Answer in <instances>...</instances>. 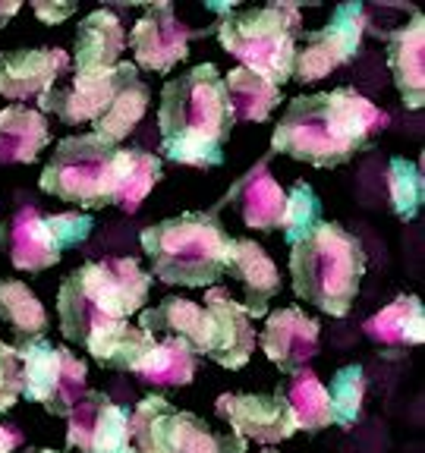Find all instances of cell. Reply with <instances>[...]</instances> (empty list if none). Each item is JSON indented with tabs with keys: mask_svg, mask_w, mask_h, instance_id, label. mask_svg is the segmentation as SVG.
Segmentation results:
<instances>
[{
	"mask_svg": "<svg viewBox=\"0 0 425 453\" xmlns=\"http://www.w3.org/2000/svg\"><path fill=\"white\" fill-rule=\"evenodd\" d=\"M0 319L7 321L16 340L44 337V331L50 325L42 299L22 280H0Z\"/></svg>",
	"mask_w": 425,
	"mask_h": 453,
	"instance_id": "obj_31",
	"label": "cell"
},
{
	"mask_svg": "<svg viewBox=\"0 0 425 453\" xmlns=\"http://www.w3.org/2000/svg\"><path fill=\"white\" fill-rule=\"evenodd\" d=\"M202 309L208 315V334H205L202 356L218 362L220 368H230V372L243 368L255 349L252 319H249L246 311H243V305L224 287H208Z\"/></svg>",
	"mask_w": 425,
	"mask_h": 453,
	"instance_id": "obj_14",
	"label": "cell"
},
{
	"mask_svg": "<svg viewBox=\"0 0 425 453\" xmlns=\"http://www.w3.org/2000/svg\"><path fill=\"white\" fill-rule=\"evenodd\" d=\"M16 353L22 362V396L42 403L50 416H70L82 400L89 365L70 347H54L44 337L16 340Z\"/></svg>",
	"mask_w": 425,
	"mask_h": 453,
	"instance_id": "obj_9",
	"label": "cell"
},
{
	"mask_svg": "<svg viewBox=\"0 0 425 453\" xmlns=\"http://www.w3.org/2000/svg\"><path fill=\"white\" fill-rule=\"evenodd\" d=\"M161 180V157L142 149H117L113 157V183H111V205L123 211H139L151 189Z\"/></svg>",
	"mask_w": 425,
	"mask_h": 453,
	"instance_id": "obj_26",
	"label": "cell"
},
{
	"mask_svg": "<svg viewBox=\"0 0 425 453\" xmlns=\"http://www.w3.org/2000/svg\"><path fill=\"white\" fill-rule=\"evenodd\" d=\"M274 394L287 403V412L293 418L297 432H321L331 425V403H328V388L319 381L312 368H299L283 384H277Z\"/></svg>",
	"mask_w": 425,
	"mask_h": 453,
	"instance_id": "obj_27",
	"label": "cell"
},
{
	"mask_svg": "<svg viewBox=\"0 0 425 453\" xmlns=\"http://www.w3.org/2000/svg\"><path fill=\"white\" fill-rule=\"evenodd\" d=\"M133 375L151 388H186L196 378V353L177 337L155 340Z\"/></svg>",
	"mask_w": 425,
	"mask_h": 453,
	"instance_id": "obj_29",
	"label": "cell"
},
{
	"mask_svg": "<svg viewBox=\"0 0 425 453\" xmlns=\"http://www.w3.org/2000/svg\"><path fill=\"white\" fill-rule=\"evenodd\" d=\"M151 274L135 258L89 262L64 277L57 290L60 334L70 343H82L95 321H127L149 299Z\"/></svg>",
	"mask_w": 425,
	"mask_h": 453,
	"instance_id": "obj_3",
	"label": "cell"
},
{
	"mask_svg": "<svg viewBox=\"0 0 425 453\" xmlns=\"http://www.w3.org/2000/svg\"><path fill=\"white\" fill-rule=\"evenodd\" d=\"M50 133L44 113L26 104L0 111V164H32L48 149Z\"/></svg>",
	"mask_w": 425,
	"mask_h": 453,
	"instance_id": "obj_25",
	"label": "cell"
},
{
	"mask_svg": "<svg viewBox=\"0 0 425 453\" xmlns=\"http://www.w3.org/2000/svg\"><path fill=\"white\" fill-rule=\"evenodd\" d=\"M139 327L145 334H164V337L183 340L186 347L196 356H202L205 349V334H208V315L205 309L192 299L183 296H167L155 305V309H142Z\"/></svg>",
	"mask_w": 425,
	"mask_h": 453,
	"instance_id": "obj_24",
	"label": "cell"
},
{
	"mask_svg": "<svg viewBox=\"0 0 425 453\" xmlns=\"http://www.w3.org/2000/svg\"><path fill=\"white\" fill-rule=\"evenodd\" d=\"M70 66L64 48H19L0 54V98H42Z\"/></svg>",
	"mask_w": 425,
	"mask_h": 453,
	"instance_id": "obj_18",
	"label": "cell"
},
{
	"mask_svg": "<svg viewBox=\"0 0 425 453\" xmlns=\"http://www.w3.org/2000/svg\"><path fill=\"white\" fill-rule=\"evenodd\" d=\"M321 224V198L319 192L312 189L309 183H297L290 192H287V202H283V240L287 246H297L299 240L315 230Z\"/></svg>",
	"mask_w": 425,
	"mask_h": 453,
	"instance_id": "obj_35",
	"label": "cell"
},
{
	"mask_svg": "<svg viewBox=\"0 0 425 453\" xmlns=\"http://www.w3.org/2000/svg\"><path fill=\"white\" fill-rule=\"evenodd\" d=\"M366 337L384 349H410L419 347L425 340V309L416 293H404L390 305L375 311L372 319L362 325Z\"/></svg>",
	"mask_w": 425,
	"mask_h": 453,
	"instance_id": "obj_23",
	"label": "cell"
},
{
	"mask_svg": "<svg viewBox=\"0 0 425 453\" xmlns=\"http://www.w3.org/2000/svg\"><path fill=\"white\" fill-rule=\"evenodd\" d=\"M299 35H303V13L297 4L287 0L252 10H227L224 19L218 22L220 48L236 57L243 70H252L277 88L293 79Z\"/></svg>",
	"mask_w": 425,
	"mask_h": 453,
	"instance_id": "obj_6",
	"label": "cell"
},
{
	"mask_svg": "<svg viewBox=\"0 0 425 453\" xmlns=\"http://www.w3.org/2000/svg\"><path fill=\"white\" fill-rule=\"evenodd\" d=\"M388 70L404 104L419 111L425 101V19L419 10L413 13L410 26L388 35Z\"/></svg>",
	"mask_w": 425,
	"mask_h": 453,
	"instance_id": "obj_20",
	"label": "cell"
},
{
	"mask_svg": "<svg viewBox=\"0 0 425 453\" xmlns=\"http://www.w3.org/2000/svg\"><path fill=\"white\" fill-rule=\"evenodd\" d=\"M167 453H246L249 444L230 432H214L205 418L183 410H170L164 422Z\"/></svg>",
	"mask_w": 425,
	"mask_h": 453,
	"instance_id": "obj_28",
	"label": "cell"
},
{
	"mask_svg": "<svg viewBox=\"0 0 425 453\" xmlns=\"http://www.w3.org/2000/svg\"><path fill=\"white\" fill-rule=\"evenodd\" d=\"M92 226L95 220L82 211L44 214L35 205H22L0 226V246L10 255L13 268L38 274L54 268L66 249L89 240Z\"/></svg>",
	"mask_w": 425,
	"mask_h": 453,
	"instance_id": "obj_8",
	"label": "cell"
},
{
	"mask_svg": "<svg viewBox=\"0 0 425 453\" xmlns=\"http://www.w3.org/2000/svg\"><path fill=\"white\" fill-rule=\"evenodd\" d=\"M214 412L230 425V434L246 444H281L297 434L281 394H220Z\"/></svg>",
	"mask_w": 425,
	"mask_h": 453,
	"instance_id": "obj_15",
	"label": "cell"
},
{
	"mask_svg": "<svg viewBox=\"0 0 425 453\" xmlns=\"http://www.w3.org/2000/svg\"><path fill=\"white\" fill-rule=\"evenodd\" d=\"M227 274L240 280L243 311H246L249 319H265L268 315V303L281 293V271L271 262V255L252 240H230Z\"/></svg>",
	"mask_w": 425,
	"mask_h": 453,
	"instance_id": "obj_19",
	"label": "cell"
},
{
	"mask_svg": "<svg viewBox=\"0 0 425 453\" xmlns=\"http://www.w3.org/2000/svg\"><path fill=\"white\" fill-rule=\"evenodd\" d=\"M362 400H366V372L362 365H344L334 372L331 388H328V403H331V422L340 428H353L362 416Z\"/></svg>",
	"mask_w": 425,
	"mask_h": 453,
	"instance_id": "obj_33",
	"label": "cell"
},
{
	"mask_svg": "<svg viewBox=\"0 0 425 453\" xmlns=\"http://www.w3.org/2000/svg\"><path fill=\"white\" fill-rule=\"evenodd\" d=\"M38 453H60V450H50V447H44V450H38Z\"/></svg>",
	"mask_w": 425,
	"mask_h": 453,
	"instance_id": "obj_40",
	"label": "cell"
},
{
	"mask_svg": "<svg viewBox=\"0 0 425 453\" xmlns=\"http://www.w3.org/2000/svg\"><path fill=\"white\" fill-rule=\"evenodd\" d=\"M142 249L151 258V277L180 287H214L227 274L230 240L212 211H183L142 230Z\"/></svg>",
	"mask_w": 425,
	"mask_h": 453,
	"instance_id": "obj_5",
	"label": "cell"
},
{
	"mask_svg": "<svg viewBox=\"0 0 425 453\" xmlns=\"http://www.w3.org/2000/svg\"><path fill=\"white\" fill-rule=\"evenodd\" d=\"M66 444L79 453H135L129 441V412L101 390H85L66 416Z\"/></svg>",
	"mask_w": 425,
	"mask_h": 453,
	"instance_id": "obj_12",
	"label": "cell"
},
{
	"mask_svg": "<svg viewBox=\"0 0 425 453\" xmlns=\"http://www.w3.org/2000/svg\"><path fill=\"white\" fill-rule=\"evenodd\" d=\"M151 343H155V337L142 327L107 319L95 321L89 337H85V349L92 353V359L104 368H117V372H133L142 362V356L149 353Z\"/></svg>",
	"mask_w": 425,
	"mask_h": 453,
	"instance_id": "obj_22",
	"label": "cell"
},
{
	"mask_svg": "<svg viewBox=\"0 0 425 453\" xmlns=\"http://www.w3.org/2000/svg\"><path fill=\"white\" fill-rule=\"evenodd\" d=\"M161 155L186 167L224 164V142L234 129V111L224 92V76L214 64L192 66L186 76L170 79L158 107Z\"/></svg>",
	"mask_w": 425,
	"mask_h": 453,
	"instance_id": "obj_2",
	"label": "cell"
},
{
	"mask_svg": "<svg viewBox=\"0 0 425 453\" xmlns=\"http://www.w3.org/2000/svg\"><path fill=\"white\" fill-rule=\"evenodd\" d=\"M135 70H139L135 64H117L107 66V70H76L70 85H50L48 92L38 98V107L57 113L70 127L98 123L111 111L117 92Z\"/></svg>",
	"mask_w": 425,
	"mask_h": 453,
	"instance_id": "obj_11",
	"label": "cell"
},
{
	"mask_svg": "<svg viewBox=\"0 0 425 453\" xmlns=\"http://www.w3.org/2000/svg\"><path fill=\"white\" fill-rule=\"evenodd\" d=\"M127 28L113 10H95L76 28V70H107L120 64Z\"/></svg>",
	"mask_w": 425,
	"mask_h": 453,
	"instance_id": "obj_21",
	"label": "cell"
},
{
	"mask_svg": "<svg viewBox=\"0 0 425 453\" xmlns=\"http://www.w3.org/2000/svg\"><path fill=\"white\" fill-rule=\"evenodd\" d=\"M113 157H117V145L104 142L101 135H66L57 142L54 155L38 177V186L42 192L70 205L104 208L111 205Z\"/></svg>",
	"mask_w": 425,
	"mask_h": 453,
	"instance_id": "obj_7",
	"label": "cell"
},
{
	"mask_svg": "<svg viewBox=\"0 0 425 453\" xmlns=\"http://www.w3.org/2000/svg\"><path fill=\"white\" fill-rule=\"evenodd\" d=\"M224 92L227 101H230V111H234V123H265L271 117V111L283 101L277 85L255 76L252 70H243V66H236V70H230L224 76Z\"/></svg>",
	"mask_w": 425,
	"mask_h": 453,
	"instance_id": "obj_30",
	"label": "cell"
},
{
	"mask_svg": "<svg viewBox=\"0 0 425 453\" xmlns=\"http://www.w3.org/2000/svg\"><path fill=\"white\" fill-rule=\"evenodd\" d=\"M32 10H35V16L44 22V26H57V22H64L70 19L73 13H76V7L73 4H32Z\"/></svg>",
	"mask_w": 425,
	"mask_h": 453,
	"instance_id": "obj_37",
	"label": "cell"
},
{
	"mask_svg": "<svg viewBox=\"0 0 425 453\" xmlns=\"http://www.w3.org/2000/svg\"><path fill=\"white\" fill-rule=\"evenodd\" d=\"M16 13H19V4H16V0H10V4H0V28L7 26Z\"/></svg>",
	"mask_w": 425,
	"mask_h": 453,
	"instance_id": "obj_39",
	"label": "cell"
},
{
	"mask_svg": "<svg viewBox=\"0 0 425 453\" xmlns=\"http://www.w3.org/2000/svg\"><path fill=\"white\" fill-rule=\"evenodd\" d=\"M362 32H366V7L340 4L325 26L305 32V48L297 50V60H293V79L319 82L331 76L337 66L350 64L362 44Z\"/></svg>",
	"mask_w": 425,
	"mask_h": 453,
	"instance_id": "obj_10",
	"label": "cell"
},
{
	"mask_svg": "<svg viewBox=\"0 0 425 453\" xmlns=\"http://www.w3.org/2000/svg\"><path fill=\"white\" fill-rule=\"evenodd\" d=\"M388 113L356 88L293 98L271 135V151L312 167H340L353 161L388 127Z\"/></svg>",
	"mask_w": 425,
	"mask_h": 453,
	"instance_id": "obj_1",
	"label": "cell"
},
{
	"mask_svg": "<svg viewBox=\"0 0 425 453\" xmlns=\"http://www.w3.org/2000/svg\"><path fill=\"white\" fill-rule=\"evenodd\" d=\"M0 453H28L26 434L13 422H0Z\"/></svg>",
	"mask_w": 425,
	"mask_h": 453,
	"instance_id": "obj_38",
	"label": "cell"
},
{
	"mask_svg": "<svg viewBox=\"0 0 425 453\" xmlns=\"http://www.w3.org/2000/svg\"><path fill=\"white\" fill-rule=\"evenodd\" d=\"M22 396V362L13 343L0 340V412L13 410Z\"/></svg>",
	"mask_w": 425,
	"mask_h": 453,
	"instance_id": "obj_36",
	"label": "cell"
},
{
	"mask_svg": "<svg viewBox=\"0 0 425 453\" xmlns=\"http://www.w3.org/2000/svg\"><path fill=\"white\" fill-rule=\"evenodd\" d=\"M259 343H262L265 356H268L281 372L293 375V372L305 368V362H312L319 356L321 325H319V319L305 315L297 305H283V309L268 315Z\"/></svg>",
	"mask_w": 425,
	"mask_h": 453,
	"instance_id": "obj_16",
	"label": "cell"
},
{
	"mask_svg": "<svg viewBox=\"0 0 425 453\" xmlns=\"http://www.w3.org/2000/svg\"><path fill=\"white\" fill-rule=\"evenodd\" d=\"M283 202H287V192L281 189V183H277L274 173L268 170V161H259L227 189V196L212 208V214L218 218L224 208H234L249 230L268 234V230L281 226Z\"/></svg>",
	"mask_w": 425,
	"mask_h": 453,
	"instance_id": "obj_17",
	"label": "cell"
},
{
	"mask_svg": "<svg viewBox=\"0 0 425 453\" xmlns=\"http://www.w3.org/2000/svg\"><path fill=\"white\" fill-rule=\"evenodd\" d=\"M170 400L164 396H145L139 400L133 412H129V441H133L135 453H167L164 444V422L170 416Z\"/></svg>",
	"mask_w": 425,
	"mask_h": 453,
	"instance_id": "obj_34",
	"label": "cell"
},
{
	"mask_svg": "<svg viewBox=\"0 0 425 453\" xmlns=\"http://www.w3.org/2000/svg\"><path fill=\"white\" fill-rule=\"evenodd\" d=\"M290 249L293 293L331 319H344L353 309L366 274L362 242L334 220H321L305 240Z\"/></svg>",
	"mask_w": 425,
	"mask_h": 453,
	"instance_id": "obj_4",
	"label": "cell"
},
{
	"mask_svg": "<svg viewBox=\"0 0 425 453\" xmlns=\"http://www.w3.org/2000/svg\"><path fill=\"white\" fill-rule=\"evenodd\" d=\"M388 198L390 211L400 220H413L422 211L425 202V180L422 164L406 161V157H390L388 164Z\"/></svg>",
	"mask_w": 425,
	"mask_h": 453,
	"instance_id": "obj_32",
	"label": "cell"
},
{
	"mask_svg": "<svg viewBox=\"0 0 425 453\" xmlns=\"http://www.w3.org/2000/svg\"><path fill=\"white\" fill-rule=\"evenodd\" d=\"M259 453H281V450H271V447H268V450H259Z\"/></svg>",
	"mask_w": 425,
	"mask_h": 453,
	"instance_id": "obj_41",
	"label": "cell"
},
{
	"mask_svg": "<svg viewBox=\"0 0 425 453\" xmlns=\"http://www.w3.org/2000/svg\"><path fill=\"white\" fill-rule=\"evenodd\" d=\"M196 35V28L180 22L174 7L167 0H161V4H151V7L142 10L139 22L129 32V48H133L139 66L167 76L180 60L189 57V42Z\"/></svg>",
	"mask_w": 425,
	"mask_h": 453,
	"instance_id": "obj_13",
	"label": "cell"
}]
</instances>
